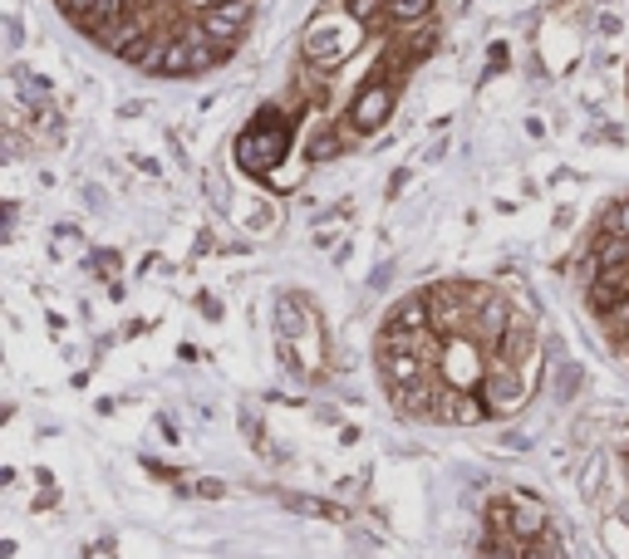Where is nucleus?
I'll use <instances>...</instances> for the list:
<instances>
[{"mask_svg": "<svg viewBox=\"0 0 629 559\" xmlns=\"http://www.w3.org/2000/svg\"><path fill=\"white\" fill-rule=\"evenodd\" d=\"M389 10H394V20H403V26H419V20L433 10V0H394Z\"/></svg>", "mask_w": 629, "mask_h": 559, "instance_id": "3", "label": "nucleus"}, {"mask_svg": "<svg viewBox=\"0 0 629 559\" xmlns=\"http://www.w3.org/2000/svg\"><path fill=\"white\" fill-rule=\"evenodd\" d=\"M600 231H605V236H629V201H615V207L605 211Z\"/></svg>", "mask_w": 629, "mask_h": 559, "instance_id": "4", "label": "nucleus"}, {"mask_svg": "<svg viewBox=\"0 0 629 559\" xmlns=\"http://www.w3.org/2000/svg\"><path fill=\"white\" fill-rule=\"evenodd\" d=\"M246 26H252V0H227V6H212L197 16V30L207 34L222 54H232L236 44H242Z\"/></svg>", "mask_w": 629, "mask_h": 559, "instance_id": "1", "label": "nucleus"}, {"mask_svg": "<svg viewBox=\"0 0 629 559\" xmlns=\"http://www.w3.org/2000/svg\"><path fill=\"white\" fill-rule=\"evenodd\" d=\"M389 109H394V93H389V89H370L360 103H354V123H360L364 133H374V128L389 118Z\"/></svg>", "mask_w": 629, "mask_h": 559, "instance_id": "2", "label": "nucleus"}, {"mask_svg": "<svg viewBox=\"0 0 629 559\" xmlns=\"http://www.w3.org/2000/svg\"><path fill=\"white\" fill-rule=\"evenodd\" d=\"M605 545H610V555H615V559H629V540H625L620 520H610V526H605Z\"/></svg>", "mask_w": 629, "mask_h": 559, "instance_id": "5", "label": "nucleus"}]
</instances>
